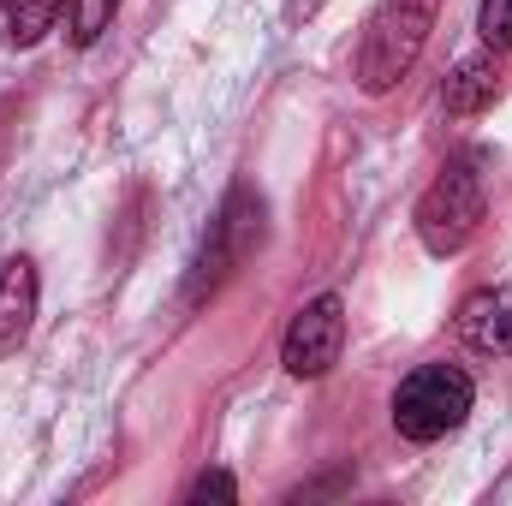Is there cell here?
<instances>
[{"instance_id": "obj_1", "label": "cell", "mask_w": 512, "mask_h": 506, "mask_svg": "<svg viewBox=\"0 0 512 506\" xmlns=\"http://www.w3.org/2000/svg\"><path fill=\"white\" fill-rule=\"evenodd\" d=\"M435 18H441V0H376L364 42H358V90L364 96H387V90H399V78H411Z\"/></svg>"}, {"instance_id": "obj_2", "label": "cell", "mask_w": 512, "mask_h": 506, "mask_svg": "<svg viewBox=\"0 0 512 506\" xmlns=\"http://www.w3.org/2000/svg\"><path fill=\"white\" fill-rule=\"evenodd\" d=\"M483 209H489V191H483V155H477V149H471V155H453V161L429 179V191L417 197V215H411L423 251L429 256H459L471 239H477Z\"/></svg>"}, {"instance_id": "obj_3", "label": "cell", "mask_w": 512, "mask_h": 506, "mask_svg": "<svg viewBox=\"0 0 512 506\" xmlns=\"http://www.w3.org/2000/svg\"><path fill=\"white\" fill-rule=\"evenodd\" d=\"M262 233H268V203L256 197L251 185H233L227 191V203L215 209V221H209V233H203V245L191 256V274H185V304H203V298H215L245 262L256 256L262 245Z\"/></svg>"}, {"instance_id": "obj_4", "label": "cell", "mask_w": 512, "mask_h": 506, "mask_svg": "<svg viewBox=\"0 0 512 506\" xmlns=\"http://www.w3.org/2000/svg\"><path fill=\"white\" fill-rule=\"evenodd\" d=\"M471 405H477V387L459 364H417L393 387V429H399V441L429 447V441H447L453 429H465Z\"/></svg>"}, {"instance_id": "obj_5", "label": "cell", "mask_w": 512, "mask_h": 506, "mask_svg": "<svg viewBox=\"0 0 512 506\" xmlns=\"http://www.w3.org/2000/svg\"><path fill=\"white\" fill-rule=\"evenodd\" d=\"M340 352H346V304H340V292H322L286 322L280 364L292 381H322L340 364Z\"/></svg>"}, {"instance_id": "obj_6", "label": "cell", "mask_w": 512, "mask_h": 506, "mask_svg": "<svg viewBox=\"0 0 512 506\" xmlns=\"http://www.w3.org/2000/svg\"><path fill=\"white\" fill-rule=\"evenodd\" d=\"M453 328L477 358H512V286H477L459 304Z\"/></svg>"}, {"instance_id": "obj_7", "label": "cell", "mask_w": 512, "mask_h": 506, "mask_svg": "<svg viewBox=\"0 0 512 506\" xmlns=\"http://www.w3.org/2000/svg\"><path fill=\"white\" fill-rule=\"evenodd\" d=\"M36 262L30 256H6L0 262V358H18V346L30 340V322H36Z\"/></svg>"}, {"instance_id": "obj_8", "label": "cell", "mask_w": 512, "mask_h": 506, "mask_svg": "<svg viewBox=\"0 0 512 506\" xmlns=\"http://www.w3.org/2000/svg\"><path fill=\"white\" fill-rule=\"evenodd\" d=\"M495 96H501V54H495V48H483V54H465V60L447 72V84H441V108H447L453 120H471V114H483Z\"/></svg>"}, {"instance_id": "obj_9", "label": "cell", "mask_w": 512, "mask_h": 506, "mask_svg": "<svg viewBox=\"0 0 512 506\" xmlns=\"http://www.w3.org/2000/svg\"><path fill=\"white\" fill-rule=\"evenodd\" d=\"M60 6L66 0H6V36H12V48H36L60 24Z\"/></svg>"}, {"instance_id": "obj_10", "label": "cell", "mask_w": 512, "mask_h": 506, "mask_svg": "<svg viewBox=\"0 0 512 506\" xmlns=\"http://www.w3.org/2000/svg\"><path fill=\"white\" fill-rule=\"evenodd\" d=\"M114 12H120V0H72V6H66V36H72V48H96L102 30L114 24Z\"/></svg>"}, {"instance_id": "obj_11", "label": "cell", "mask_w": 512, "mask_h": 506, "mask_svg": "<svg viewBox=\"0 0 512 506\" xmlns=\"http://www.w3.org/2000/svg\"><path fill=\"white\" fill-rule=\"evenodd\" d=\"M477 36H483V48L512 54V0H483L477 6Z\"/></svg>"}, {"instance_id": "obj_12", "label": "cell", "mask_w": 512, "mask_h": 506, "mask_svg": "<svg viewBox=\"0 0 512 506\" xmlns=\"http://www.w3.org/2000/svg\"><path fill=\"white\" fill-rule=\"evenodd\" d=\"M185 501H191V506H203V501H239V483H233L227 471H203V477L185 489Z\"/></svg>"}, {"instance_id": "obj_13", "label": "cell", "mask_w": 512, "mask_h": 506, "mask_svg": "<svg viewBox=\"0 0 512 506\" xmlns=\"http://www.w3.org/2000/svg\"><path fill=\"white\" fill-rule=\"evenodd\" d=\"M0 12H6V0H0Z\"/></svg>"}]
</instances>
